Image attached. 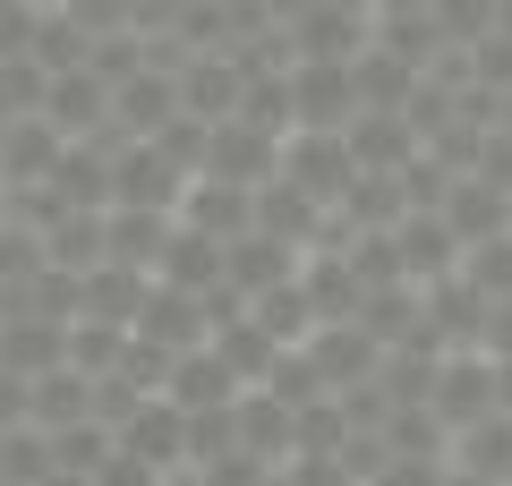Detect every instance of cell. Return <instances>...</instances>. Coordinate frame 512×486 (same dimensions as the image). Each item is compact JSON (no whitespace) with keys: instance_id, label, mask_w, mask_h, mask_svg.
Segmentation results:
<instances>
[{"instance_id":"cell-1","label":"cell","mask_w":512,"mask_h":486,"mask_svg":"<svg viewBox=\"0 0 512 486\" xmlns=\"http://www.w3.org/2000/svg\"><path fill=\"white\" fill-rule=\"evenodd\" d=\"M282 180L308 188V197L333 214V205L350 197V180H359V162H350L342 128H291V137H282Z\"/></svg>"},{"instance_id":"cell-2","label":"cell","mask_w":512,"mask_h":486,"mask_svg":"<svg viewBox=\"0 0 512 486\" xmlns=\"http://www.w3.org/2000/svg\"><path fill=\"white\" fill-rule=\"evenodd\" d=\"M274 171H282V137H265L256 120H214V128H205V162H197V180L265 188Z\"/></svg>"},{"instance_id":"cell-3","label":"cell","mask_w":512,"mask_h":486,"mask_svg":"<svg viewBox=\"0 0 512 486\" xmlns=\"http://www.w3.org/2000/svg\"><path fill=\"white\" fill-rule=\"evenodd\" d=\"M427 410H436L453 435L470 427V418H487L495 410V359H487V350H444L436 384H427Z\"/></svg>"},{"instance_id":"cell-4","label":"cell","mask_w":512,"mask_h":486,"mask_svg":"<svg viewBox=\"0 0 512 486\" xmlns=\"http://www.w3.org/2000/svg\"><path fill=\"white\" fill-rule=\"evenodd\" d=\"M359 86L350 60H291V128H350Z\"/></svg>"},{"instance_id":"cell-5","label":"cell","mask_w":512,"mask_h":486,"mask_svg":"<svg viewBox=\"0 0 512 486\" xmlns=\"http://www.w3.org/2000/svg\"><path fill=\"white\" fill-rule=\"evenodd\" d=\"M299 350L316 359V376H325L333 393H359V384H376V367H384V342L367 333L359 316H350V324H316Z\"/></svg>"},{"instance_id":"cell-6","label":"cell","mask_w":512,"mask_h":486,"mask_svg":"<svg viewBox=\"0 0 512 486\" xmlns=\"http://www.w3.org/2000/svg\"><path fill=\"white\" fill-rule=\"evenodd\" d=\"M205 333H214V307L197 299V290H171V282H154L146 290V307H137V342H154V350H205Z\"/></svg>"},{"instance_id":"cell-7","label":"cell","mask_w":512,"mask_h":486,"mask_svg":"<svg viewBox=\"0 0 512 486\" xmlns=\"http://www.w3.org/2000/svg\"><path fill=\"white\" fill-rule=\"evenodd\" d=\"M171 120H180V69L146 60L137 77L111 86V128H120V137H154V128H171Z\"/></svg>"},{"instance_id":"cell-8","label":"cell","mask_w":512,"mask_h":486,"mask_svg":"<svg viewBox=\"0 0 512 486\" xmlns=\"http://www.w3.org/2000/svg\"><path fill=\"white\" fill-rule=\"evenodd\" d=\"M299 282V248L274 231H239L231 248H222V290H239V299H265V290Z\"/></svg>"},{"instance_id":"cell-9","label":"cell","mask_w":512,"mask_h":486,"mask_svg":"<svg viewBox=\"0 0 512 486\" xmlns=\"http://www.w3.org/2000/svg\"><path fill=\"white\" fill-rule=\"evenodd\" d=\"M120 444L137 452V461H154V469L180 478V469H188V410H180L171 393H146L137 410L120 418Z\"/></svg>"},{"instance_id":"cell-10","label":"cell","mask_w":512,"mask_h":486,"mask_svg":"<svg viewBox=\"0 0 512 486\" xmlns=\"http://www.w3.org/2000/svg\"><path fill=\"white\" fill-rule=\"evenodd\" d=\"M239 86H248V60L239 52H188L180 60V111L188 120H231Z\"/></svg>"},{"instance_id":"cell-11","label":"cell","mask_w":512,"mask_h":486,"mask_svg":"<svg viewBox=\"0 0 512 486\" xmlns=\"http://www.w3.org/2000/svg\"><path fill=\"white\" fill-rule=\"evenodd\" d=\"M43 120L60 128V137H103L111 128V77H94V69H60L52 77V94H43Z\"/></svg>"},{"instance_id":"cell-12","label":"cell","mask_w":512,"mask_h":486,"mask_svg":"<svg viewBox=\"0 0 512 486\" xmlns=\"http://www.w3.org/2000/svg\"><path fill=\"white\" fill-rule=\"evenodd\" d=\"M342 145H350L359 171H410V162H419V128H410V111H350Z\"/></svg>"},{"instance_id":"cell-13","label":"cell","mask_w":512,"mask_h":486,"mask_svg":"<svg viewBox=\"0 0 512 486\" xmlns=\"http://www.w3.org/2000/svg\"><path fill=\"white\" fill-rule=\"evenodd\" d=\"M393 256H402V282H444V273H461V239L444 214H402L393 222Z\"/></svg>"},{"instance_id":"cell-14","label":"cell","mask_w":512,"mask_h":486,"mask_svg":"<svg viewBox=\"0 0 512 486\" xmlns=\"http://www.w3.org/2000/svg\"><path fill=\"white\" fill-rule=\"evenodd\" d=\"M146 290H154V273H137V265H86L77 273V316H94V324H128L137 333V307H146Z\"/></svg>"},{"instance_id":"cell-15","label":"cell","mask_w":512,"mask_h":486,"mask_svg":"<svg viewBox=\"0 0 512 486\" xmlns=\"http://www.w3.org/2000/svg\"><path fill=\"white\" fill-rule=\"evenodd\" d=\"M282 43H291V60H359V52H367V18H359V9L316 0L308 18L282 26Z\"/></svg>"},{"instance_id":"cell-16","label":"cell","mask_w":512,"mask_h":486,"mask_svg":"<svg viewBox=\"0 0 512 486\" xmlns=\"http://www.w3.org/2000/svg\"><path fill=\"white\" fill-rule=\"evenodd\" d=\"M171 222H188V231H205V239H222V248H231L239 231H256V188L188 180V197H180V214H171Z\"/></svg>"},{"instance_id":"cell-17","label":"cell","mask_w":512,"mask_h":486,"mask_svg":"<svg viewBox=\"0 0 512 486\" xmlns=\"http://www.w3.org/2000/svg\"><path fill=\"white\" fill-rule=\"evenodd\" d=\"M163 393L180 401L188 418H205V410H231V401L248 393V384H239L231 367L214 359V342H205V350H180V359H171V376H163Z\"/></svg>"},{"instance_id":"cell-18","label":"cell","mask_w":512,"mask_h":486,"mask_svg":"<svg viewBox=\"0 0 512 486\" xmlns=\"http://www.w3.org/2000/svg\"><path fill=\"white\" fill-rule=\"evenodd\" d=\"M0 367L9 376H26V384H43L52 367H69V324H43V316H9L0 324Z\"/></svg>"},{"instance_id":"cell-19","label":"cell","mask_w":512,"mask_h":486,"mask_svg":"<svg viewBox=\"0 0 512 486\" xmlns=\"http://www.w3.org/2000/svg\"><path fill=\"white\" fill-rule=\"evenodd\" d=\"M205 342H214V359L231 367L239 384H265V376H274V359H282V342L256 324V307H231V316H214V333H205Z\"/></svg>"},{"instance_id":"cell-20","label":"cell","mask_w":512,"mask_h":486,"mask_svg":"<svg viewBox=\"0 0 512 486\" xmlns=\"http://www.w3.org/2000/svg\"><path fill=\"white\" fill-rule=\"evenodd\" d=\"M325 222H333V214H325V205L308 197V188H291V180H282V171H274V180H265V188H256V231L291 239L299 256H308L316 239H325Z\"/></svg>"},{"instance_id":"cell-21","label":"cell","mask_w":512,"mask_h":486,"mask_svg":"<svg viewBox=\"0 0 512 486\" xmlns=\"http://www.w3.org/2000/svg\"><path fill=\"white\" fill-rule=\"evenodd\" d=\"M436 214L453 222V239H461V248H478V239L512 231V197H504V188H487L478 171H461V180L444 188V205H436Z\"/></svg>"},{"instance_id":"cell-22","label":"cell","mask_w":512,"mask_h":486,"mask_svg":"<svg viewBox=\"0 0 512 486\" xmlns=\"http://www.w3.org/2000/svg\"><path fill=\"white\" fill-rule=\"evenodd\" d=\"M154 282H171V290H197V299H214V290H222V239H205V231H188V222H171L163 256H154Z\"/></svg>"},{"instance_id":"cell-23","label":"cell","mask_w":512,"mask_h":486,"mask_svg":"<svg viewBox=\"0 0 512 486\" xmlns=\"http://www.w3.org/2000/svg\"><path fill=\"white\" fill-rule=\"evenodd\" d=\"M60 154H69V137H60L43 111H26V120H9V145H0V171H9V188H43L60 171Z\"/></svg>"},{"instance_id":"cell-24","label":"cell","mask_w":512,"mask_h":486,"mask_svg":"<svg viewBox=\"0 0 512 486\" xmlns=\"http://www.w3.org/2000/svg\"><path fill=\"white\" fill-rule=\"evenodd\" d=\"M231 427H239V452H256V461H291V401H274L265 384H248V393L231 401Z\"/></svg>"},{"instance_id":"cell-25","label":"cell","mask_w":512,"mask_h":486,"mask_svg":"<svg viewBox=\"0 0 512 486\" xmlns=\"http://www.w3.org/2000/svg\"><path fill=\"white\" fill-rule=\"evenodd\" d=\"M453 469H470V478H512V410H487L470 418V427L453 435Z\"/></svg>"},{"instance_id":"cell-26","label":"cell","mask_w":512,"mask_h":486,"mask_svg":"<svg viewBox=\"0 0 512 486\" xmlns=\"http://www.w3.org/2000/svg\"><path fill=\"white\" fill-rule=\"evenodd\" d=\"M163 239H171V214H128V205H111V214H103V256H111V265L154 273Z\"/></svg>"},{"instance_id":"cell-27","label":"cell","mask_w":512,"mask_h":486,"mask_svg":"<svg viewBox=\"0 0 512 486\" xmlns=\"http://www.w3.org/2000/svg\"><path fill=\"white\" fill-rule=\"evenodd\" d=\"M350 86H359V111H402L410 86H419V69H410V60H393L384 43H367V52L350 60Z\"/></svg>"},{"instance_id":"cell-28","label":"cell","mask_w":512,"mask_h":486,"mask_svg":"<svg viewBox=\"0 0 512 486\" xmlns=\"http://www.w3.org/2000/svg\"><path fill=\"white\" fill-rule=\"evenodd\" d=\"M26 418H35L43 435H52V427H77V418H94V376H77V367H52V376L35 384V410H26Z\"/></svg>"},{"instance_id":"cell-29","label":"cell","mask_w":512,"mask_h":486,"mask_svg":"<svg viewBox=\"0 0 512 486\" xmlns=\"http://www.w3.org/2000/svg\"><path fill=\"white\" fill-rule=\"evenodd\" d=\"M69 367H77V376H94V384L120 376V367H128V324H94V316H77V324H69Z\"/></svg>"},{"instance_id":"cell-30","label":"cell","mask_w":512,"mask_h":486,"mask_svg":"<svg viewBox=\"0 0 512 486\" xmlns=\"http://www.w3.org/2000/svg\"><path fill=\"white\" fill-rule=\"evenodd\" d=\"M248 307H256V324H265V333H274L282 350H299V342L316 333V307H308V290H299V282L265 290V299H248Z\"/></svg>"},{"instance_id":"cell-31","label":"cell","mask_w":512,"mask_h":486,"mask_svg":"<svg viewBox=\"0 0 512 486\" xmlns=\"http://www.w3.org/2000/svg\"><path fill=\"white\" fill-rule=\"evenodd\" d=\"M43 469H52V435L35 418H18V427L0 435V486H35Z\"/></svg>"},{"instance_id":"cell-32","label":"cell","mask_w":512,"mask_h":486,"mask_svg":"<svg viewBox=\"0 0 512 486\" xmlns=\"http://www.w3.org/2000/svg\"><path fill=\"white\" fill-rule=\"evenodd\" d=\"M427 18H436L444 52H470V43H487V35H495V0H436Z\"/></svg>"},{"instance_id":"cell-33","label":"cell","mask_w":512,"mask_h":486,"mask_svg":"<svg viewBox=\"0 0 512 486\" xmlns=\"http://www.w3.org/2000/svg\"><path fill=\"white\" fill-rule=\"evenodd\" d=\"M461 273H470L487 299H512V231L478 239V248H461Z\"/></svg>"},{"instance_id":"cell-34","label":"cell","mask_w":512,"mask_h":486,"mask_svg":"<svg viewBox=\"0 0 512 486\" xmlns=\"http://www.w3.org/2000/svg\"><path fill=\"white\" fill-rule=\"evenodd\" d=\"M77 18V35L86 43H103V35H128V18H137V0H60Z\"/></svg>"},{"instance_id":"cell-35","label":"cell","mask_w":512,"mask_h":486,"mask_svg":"<svg viewBox=\"0 0 512 486\" xmlns=\"http://www.w3.org/2000/svg\"><path fill=\"white\" fill-rule=\"evenodd\" d=\"M470 86H487V94H512V35H487V43H470Z\"/></svg>"},{"instance_id":"cell-36","label":"cell","mask_w":512,"mask_h":486,"mask_svg":"<svg viewBox=\"0 0 512 486\" xmlns=\"http://www.w3.org/2000/svg\"><path fill=\"white\" fill-rule=\"evenodd\" d=\"M94 486H171V469H154V461H137L128 444H111L103 461H94Z\"/></svg>"},{"instance_id":"cell-37","label":"cell","mask_w":512,"mask_h":486,"mask_svg":"<svg viewBox=\"0 0 512 486\" xmlns=\"http://www.w3.org/2000/svg\"><path fill=\"white\" fill-rule=\"evenodd\" d=\"M282 486H359V478H350L342 452H291L282 461Z\"/></svg>"},{"instance_id":"cell-38","label":"cell","mask_w":512,"mask_h":486,"mask_svg":"<svg viewBox=\"0 0 512 486\" xmlns=\"http://www.w3.org/2000/svg\"><path fill=\"white\" fill-rule=\"evenodd\" d=\"M478 180L512 197V128H487V137H478Z\"/></svg>"},{"instance_id":"cell-39","label":"cell","mask_w":512,"mask_h":486,"mask_svg":"<svg viewBox=\"0 0 512 486\" xmlns=\"http://www.w3.org/2000/svg\"><path fill=\"white\" fill-rule=\"evenodd\" d=\"M367 486H444V461H419V452H393Z\"/></svg>"},{"instance_id":"cell-40","label":"cell","mask_w":512,"mask_h":486,"mask_svg":"<svg viewBox=\"0 0 512 486\" xmlns=\"http://www.w3.org/2000/svg\"><path fill=\"white\" fill-rule=\"evenodd\" d=\"M478 350H487V359H512V299H487V324H478Z\"/></svg>"},{"instance_id":"cell-41","label":"cell","mask_w":512,"mask_h":486,"mask_svg":"<svg viewBox=\"0 0 512 486\" xmlns=\"http://www.w3.org/2000/svg\"><path fill=\"white\" fill-rule=\"evenodd\" d=\"M256 9H265V18H274V26H291V18H308L316 0H256Z\"/></svg>"},{"instance_id":"cell-42","label":"cell","mask_w":512,"mask_h":486,"mask_svg":"<svg viewBox=\"0 0 512 486\" xmlns=\"http://www.w3.org/2000/svg\"><path fill=\"white\" fill-rule=\"evenodd\" d=\"M436 0H376V18H427Z\"/></svg>"},{"instance_id":"cell-43","label":"cell","mask_w":512,"mask_h":486,"mask_svg":"<svg viewBox=\"0 0 512 486\" xmlns=\"http://www.w3.org/2000/svg\"><path fill=\"white\" fill-rule=\"evenodd\" d=\"M35 486H94V478H77V469H43Z\"/></svg>"},{"instance_id":"cell-44","label":"cell","mask_w":512,"mask_h":486,"mask_svg":"<svg viewBox=\"0 0 512 486\" xmlns=\"http://www.w3.org/2000/svg\"><path fill=\"white\" fill-rule=\"evenodd\" d=\"M444 486H495V478H470V469H453V461H444Z\"/></svg>"},{"instance_id":"cell-45","label":"cell","mask_w":512,"mask_h":486,"mask_svg":"<svg viewBox=\"0 0 512 486\" xmlns=\"http://www.w3.org/2000/svg\"><path fill=\"white\" fill-rule=\"evenodd\" d=\"M495 35H512V0H495Z\"/></svg>"},{"instance_id":"cell-46","label":"cell","mask_w":512,"mask_h":486,"mask_svg":"<svg viewBox=\"0 0 512 486\" xmlns=\"http://www.w3.org/2000/svg\"><path fill=\"white\" fill-rule=\"evenodd\" d=\"M0 145H9V111H0Z\"/></svg>"},{"instance_id":"cell-47","label":"cell","mask_w":512,"mask_h":486,"mask_svg":"<svg viewBox=\"0 0 512 486\" xmlns=\"http://www.w3.org/2000/svg\"><path fill=\"white\" fill-rule=\"evenodd\" d=\"M504 486H512V478H504Z\"/></svg>"}]
</instances>
